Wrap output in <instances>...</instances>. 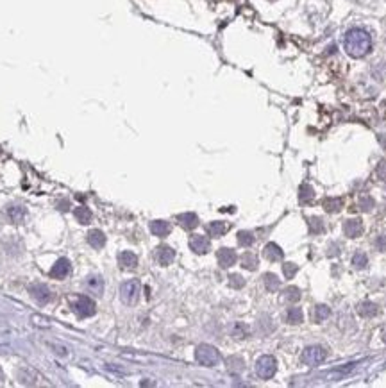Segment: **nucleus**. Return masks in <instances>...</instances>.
Segmentation results:
<instances>
[{
    "label": "nucleus",
    "mask_w": 386,
    "mask_h": 388,
    "mask_svg": "<svg viewBox=\"0 0 386 388\" xmlns=\"http://www.w3.org/2000/svg\"><path fill=\"white\" fill-rule=\"evenodd\" d=\"M140 292H142V285L136 279H129V281L122 283L120 286V299L124 300L125 304H136L140 299Z\"/></svg>",
    "instance_id": "nucleus-3"
},
{
    "label": "nucleus",
    "mask_w": 386,
    "mask_h": 388,
    "mask_svg": "<svg viewBox=\"0 0 386 388\" xmlns=\"http://www.w3.org/2000/svg\"><path fill=\"white\" fill-rule=\"evenodd\" d=\"M227 370H229L231 374H240L243 372L245 369V362L240 358V356H231V358H227Z\"/></svg>",
    "instance_id": "nucleus-23"
},
{
    "label": "nucleus",
    "mask_w": 386,
    "mask_h": 388,
    "mask_svg": "<svg viewBox=\"0 0 386 388\" xmlns=\"http://www.w3.org/2000/svg\"><path fill=\"white\" fill-rule=\"evenodd\" d=\"M343 233H345L349 238H357V236L363 233V224H361V220L357 218L347 220L345 226H343Z\"/></svg>",
    "instance_id": "nucleus-12"
},
{
    "label": "nucleus",
    "mask_w": 386,
    "mask_h": 388,
    "mask_svg": "<svg viewBox=\"0 0 386 388\" xmlns=\"http://www.w3.org/2000/svg\"><path fill=\"white\" fill-rule=\"evenodd\" d=\"M270 2H273V0H270Z\"/></svg>",
    "instance_id": "nucleus-45"
},
{
    "label": "nucleus",
    "mask_w": 386,
    "mask_h": 388,
    "mask_svg": "<svg viewBox=\"0 0 386 388\" xmlns=\"http://www.w3.org/2000/svg\"><path fill=\"white\" fill-rule=\"evenodd\" d=\"M18 381L22 384H27V386H31V384H36L38 372H36V370L31 369V367H23V369L18 370Z\"/></svg>",
    "instance_id": "nucleus-15"
},
{
    "label": "nucleus",
    "mask_w": 386,
    "mask_h": 388,
    "mask_svg": "<svg viewBox=\"0 0 386 388\" xmlns=\"http://www.w3.org/2000/svg\"><path fill=\"white\" fill-rule=\"evenodd\" d=\"M241 267L247 268V270H256L258 268V258L252 253H245L241 256Z\"/></svg>",
    "instance_id": "nucleus-27"
},
{
    "label": "nucleus",
    "mask_w": 386,
    "mask_h": 388,
    "mask_svg": "<svg viewBox=\"0 0 386 388\" xmlns=\"http://www.w3.org/2000/svg\"><path fill=\"white\" fill-rule=\"evenodd\" d=\"M382 340L386 342V327H384V329H382Z\"/></svg>",
    "instance_id": "nucleus-44"
},
{
    "label": "nucleus",
    "mask_w": 386,
    "mask_h": 388,
    "mask_svg": "<svg viewBox=\"0 0 386 388\" xmlns=\"http://www.w3.org/2000/svg\"><path fill=\"white\" fill-rule=\"evenodd\" d=\"M48 345H50L52 349H56V354H59V356L68 354V349H66L65 345H59V344H48Z\"/></svg>",
    "instance_id": "nucleus-40"
},
{
    "label": "nucleus",
    "mask_w": 386,
    "mask_h": 388,
    "mask_svg": "<svg viewBox=\"0 0 386 388\" xmlns=\"http://www.w3.org/2000/svg\"><path fill=\"white\" fill-rule=\"evenodd\" d=\"M216 260H218V265L222 268H229L236 263L238 256L233 249H227V247H222V249L216 253Z\"/></svg>",
    "instance_id": "nucleus-10"
},
{
    "label": "nucleus",
    "mask_w": 386,
    "mask_h": 388,
    "mask_svg": "<svg viewBox=\"0 0 386 388\" xmlns=\"http://www.w3.org/2000/svg\"><path fill=\"white\" fill-rule=\"evenodd\" d=\"M367 263H368V258H367V254L365 253H356L352 256V265L356 268H365L367 267Z\"/></svg>",
    "instance_id": "nucleus-33"
},
{
    "label": "nucleus",
    "mask_w": 386,
    "mask_h": 388,
    "mask_svg": "<svg viewBox=\"0 0 386 388\" xmlns=\"http://www.w3.org/2000/svg\"><path fill=\"white\" fill-rule=\"evenodd\" d=\"M88 243H90L93 249H102V247L106 245V235L99 229H91L90 233H88Z\"/></svg>",
    "instance_id": "nucleus-14"
},
{
    "label": "nucleus",
    "mask_w": 386,
    "mask_h": 388,
    "mask_svg": "<svg viewBox=\"0 0 386 388\" xmlns=\"http://www.w3.org/2000/svg\"><path fill=\"white\" fill-rule=\"evenodd\" d=\"M375 245H377L379 251H386V236H379V238L375 240Z\"/></svg>",
    "instance_id": "nucleus-42"
},
{
    "label": "nucleus",
    "mask_w": 386,
    "mask_h": 388,
    "mask_svg": "<svg viewBox=\"0 0 386 388\" xmlns=\"http://www.w3.org/2000/svg\"><path fill=\"white\" fill-rule=\"evenodd\" d=\"M170 224L164 222V220H154V222H150V231H152V235L159 236V238H164V236H168V233H170Z\"/></svg>",
    "instance_id": "nucleus-17"
},
{
    "label": "nucleus",
    "mask_w": 386,
    "mask_h": 388,
    "mask_svg": "<svg viewBox=\"0 0 386 388\" xmlns=\"http://www.w3.org/2000/svg\"><path fill=\"white\" fill-rule=\"evenodd\" d=\"M327 356V351H325L322 345H310V347L304 349L302 352V362L310 367H315L318 363H322Z\"/></svg>",
    "instance_id": "nucleus-5"
},
{
    "label": "nucleus",
    "mask_w": 386,
    "mask_h": 388,
    "mask_svg": "<svg viewBox=\"0 0 386 388\" xmlns=\"http://www.w3.org/2000/svg\"><path fill=\"white\" fill-rule=\"evenodd\" d=\"M118 265L122 268H136L138 265V256L131 251H124V253L118 254Z\"/></svg>",
    "instance_id": "nucleus-16"
},
{
    "label": "nucleus",
    "mask_w": 386,
    "mask_h": 388,
    "mask_svg": "<svg viewBox=\"0 0 386 388\" xmlns=\"http://www.w3.org/2000/svg\"><path fill=\"white\" fill-rule=\"evenodd\" d=\"M299 197H300V201H302V202H310V201H313V197H315V190L310 186V184H302V186H300V193H299Z\"/></svg>",
    "instance_id": "nucleus-32"
},
{
    "label": "nucleus",
    "mask_w": 386,
    "mask_h": 388,
    "mask_svg": "<svg viewBox=\"0 0 386 388\" xmlns=\"http://www.w3.org/2000/svg\"><path fill=\"white\" fill-rule=\"evenodd\" d=\"M247 333H249V329H247V326H243V324L238 322L233 326V337L234 338H245Z\"/></svg>",
    "instance_id": "nucleus-35"
},
{
    "label": "nucleus",
    "mask_w": 386,
    "mask_h": 388,
    "mask_svg": "<svg viewBox=\"0 0 386 388\" xmlns=\"http://www.w3.org/2000/svg\"><path fill=\"white\" fill-rule=\"evenodd\" d=\"M73 215H75V218L79 220L80 224H90L91 222V211H90V208H86V206H79V208H75Z\"/></svg>",
    "instance_id": "nucleus-25"
},
{
    "label": "nucleus",
    "mask_w": 386,
    "mask_h": 388,
    "mask_svg": "<svg viewBox=\"0 0 386 388\" xmlns=\"http://www.w3.org/2000/svg\"><path fill=\"white\" fill-rule=\"evenodd\" d=\"M283 270H284V275H286L288 279H292L293 275L297 274V270H299V267H297L295 263H284Z\"/></svg>",
    "instance_id": "nucleus-38"
},
{
    "label": "nucleus",
    "mask_w": 386,
    "mask_h": 388,
    "mask_svg": "<svg viewBox=\"0 0 386 388\" xmlns=\"http://www.w3.org/2000/svg\"><path fill=\"white\" fill-rule=\"evenodd\" d=\"M4 383V372H2V369H0V384Z\"/></svg>",
    "instance_id": "nucleus-43"
},
{
    "label": "nucleus",
    "mask_w": 386,
    "mask_h": 388,
    "mask_svg": "<svg viewBox=\"0 0 386 388\" xmlns=\"http://www.w3.org/2000/svg\"><path fill=\"white\" fill-rule=\"evenodd\" d=\"M29 293L40 306H45V304L50 302V299H52L50 290H48V286L43 285V283H36V285H33L29 288Z\"/></svg>",
    "instance_id": "nucleus-7"
},
{
    "label": "nucleus",
    "mask_w": 386,
    "mask_h": 388,
    "mask_svg": "<svg viewBox=\"0 0 386 388\" xmlns=\"http://www.w3.org/2000/svg\"><path fill=\"white\" fill-rule=\"evenodd\" d=\"M375 174H377L379 179L386 181V161H381L377 165V170H375Z\"/></svg>",
    "instance_id": "nucleus-39"
},
{
    "label": "nucleus",
    "mask_w": 386,
    "mask_h": 388,
    "mask_svg": "<svg viewBox=\"0 0 386 388\" xmlns=\"http://www.w3.org/2000/svg\"><path fill=\"white\" fill-rule=\"evenodd\" d=\"M372 208H374V199H372L370 195H361L360 197V209H363V211H370Z\"/></svg>",
    "instance_id": "nucleus-34"
},
{
    "label": "nucleus",
    "mask_w": 386,
    "mask_h": 388,
    "mask_svg": "<svg viewBox=\"0 0 386 388\" xmlns=\"http://www.w3.org/2000/svg\"><path fill=\"white\" fill-rule=\"evenodd\" d=\"M195 359H197L201 365L204 367H215L220 363V359H222V356H220V352L216 351L213 345L209 344H201L197 349H195Z\"/></svg>",
    "instance_id": "nucleus-2"
},
{
    "label": "nucleus",
    "mask_w": 386,
    "mask_h": 388,
    "mask_svg": "<svg viewBox=\"0 0 386 388\" xmlns=\"http://www.w3.org/2000/svg\"><path fill=\"white\" fill-rule=\"evenodd\" d=\"M283 299L288 300V302H297V300L300 299V290L297 288V286H288V288L284 290Z\"/></svg>",
    "instance_id": "nucleus-28"
},
{
    "label": "nucleus",
    "mask_w": 386,
    "mask_h": 388,
    "mask_svg": "<svg viewBox=\"0 0 386 388\" xmlns=\"http://www.w3.org/2000/svg\"><path fill=\"white\" fill-rule=\"evenodd\" d=\"M70 272H72V263H70L66 258H59L54 267H52L50 275L54 279H65L70 275Z\"/></svg>",
    "instance_id": "nucleus-9"
},
{
    "label": "nucleus",
    "mask_w": 386,
    "mask_h": 388,
    "mask_svg": "<svg viewBox=\"0 0 386 388\" xmlns=\"http://www.w3.org/2000/svg\"><path fill=\"white\" fill-rule=\"evenodd\" d=\"M238 243L241 247H251L254 243V235H252L251 231H240L238 233Z\"/></svg>",
    "instance_id": "nucleus-29"
},
{
    "label": "nucleus",
    "mask_w": 386,
    "mask_h": 388,
    "mask_svg": "<svg viewBox=\"0 0 386 388\" xmlns=\"http://www.w3.org/2000/svg\"><path fill=\"white\" fill-rule=\"evenodd\" d=\"M357 313L365 319H370V317L377 315V304L372 302V300H363V302L357 304Z\"/></svg>",
    "instance_id": "nucleus-18"
},
{
    "label": "nucleus",
    "mask_w": 386,
    "mask_h": 388,
    "mask_svg": "<svg viewBox=\"0 0 386 388\" xmlns=\"http://www.w3.org/2000/svg\"><path fill=\"white\" fill-rule=\"evenodd\" d=\"M275 370H277V362L272 356L265 354L256 362V374H258L261 379H270V377L275 374Z\"/></svg>",
    "instance_id": "nucleus-4"
},
{
    "label": "nucleus",
    "mask_w": 386,
    "mask_h": 388,
    "mask_svg": "<svg viewBox=\"0 0 386 388\" xmlns=\"http://www.w3.org/2000/svg\"><path fill=\"white\" fill-rule=\"evenodd\" d=\"M329 315H331V310H329L327 306H324V304H320V306L315 308L313 317H315V320H317V322H324V320L327 319Z\"/></svg>",
    "instance_id": "nucleus-31"
},
{
    "label": "nucleus",
    "mask_w": 386,
    "mask_h": 388,
    "mask_svg": "<svg viewBox=\"0 0 386 388\" xmlns=\"http://www.w3.org/2000/svg\"><path fill=\"white\" fill-rule=\"evenodd\" d=\"M263 254H265V258L270 261H279L283 260L284 256V253L281 251V247L277 245V243H268V245L265 247V251H263Z\"/></svg>",
    "instance_id": "nucleus-21"
},
{
    "label": "nucleus",
    "mask_w": 386,
    "mask_h": 388,
    "mask_svg": "<svg viewBox=\"0 0 386 388\" xmlns=\"http://www.w3.org/2000/svg\"><path fill=\"white\" fill-rule=\"evenodd\" d=\"M263 281H265V288L268 290V292H277L281 286V281L275 274H265Z\"/></svg>",
    "instance_id": "nucleus-26"
},
{
    "label": "nucleus",
    "mask_w": 386,
    "mask_h": 388,
    "mask_svg": "<svg viewBox=\"0 0 386 388\" xmlns=\"http://www.w3.org/2000/svg\"><path fill=\"white\" fill-rule=\"evenodd\" d=\"M8 216L11 218V222L22 224V222H25V218H27V211H25L23 206H9Z\"/></svg>",
    "instance_id": "nucleus-19"
},
{
    "label": "nucleus",
    "mask_w": 386,
    "mask_h": 388,
    "mask_svg": "<svg viewBox=\"0 0 386 388\" xmlns=\"http://www.w3.org/2000/svg\"><path fill=\"white\" fill-rule=\"evenodd\" d=\"M86 290L90 293H93V295L100 297L104 293V281L100 275H90V278L86 279Z\"/></svg>",
    "instance_id": "nucleus-13"
},
{
    "label": "nucleus",
    "mask_w": 386,
    "mask_h": 388,
    "mask_svg": "<svg viewBox=\"0 0 386 388\" xmlns=\"http://www.w3.org/2000/svg\"><path fill=\"white\" fill-rule=\"evenodd\" d=\"M73 312L79 317H93L95 312H97V306H95V300L90 299L88 295H80L77 297V300L73 302Z\"/></svg>",
    "instance_id": "nucleus-6"
},
{
    "label": "nucleus",
    "mask_w": 386,
    "mask_h": 388,
    "mask_svg": "<svg viewBox=\"0 0 386 388\" xmlns=\"http://www.w3.org/2000/svg\"><path fill=\"white\" fill-rule=\"evenodd\" d=\"M343 47L350 58H365L372 48V38L363 29H350L343 38Z\"/></svg>",
    "instance_id": "nucleus-1"
},
{
    "label": "nucleus",
    "mask_w": 386,
    "mask_h": 388,
    "mask_svg": "<svg viewBox=\"0 0 386 388\" xmlns=\"http://www.w3.org/2000/svg\"><path fill=\"white\" fill-rule=\"evenodd\" d=\"M189 249L197 254H206L209 249H211V242H209L208 236L193 235L191 238H189Z\"/></svg>",
    "instance_id": "nucleus-8"
},
{
    "label": "nucleus",
    "mask_w": 386,
    "mask_h": 388,
    "mask_svg": "<svg viewBox=\"0 0 386 388\" xmlns=\"http://www.w3.org/2000/svg\"><path fill=\"white\" fill-rule=\"evenodd\" d=\"M33 322L36 324V326H41V327H48V322L45 317H38V315H33Z\"/></svg>",
    "instance_id": "nucleus-41"
},
{
    "label": "nucleus",
    "mask_w": 386,
    "mask_h": 388,
    "mask_svg": "<svg viewBox=\"0 0 386 388\" xmlns=\"http://www.w3.org/2000/svg\"><path fill=\"white\" fill-rule=\"evenodd\" d=\"M342 206H343V201L342 199H325L324 201V208H325V211H329V213H336V211H340L342 209Z\"/></svg>",
    "instance_id": "nucleus-30"
},
{
    "label": "nucleus",
    "mask_w": 386,
    "mask_h": 388,
    "mask_svg": "<svg viewBox=\"0 0 386 388\" xmlns=\"http://www.w3.org/2000/svg\"><path fill=\"white\" fill-rule=\"evenodd\" d=\"M229 229H231V226H229L227 222H211V224L208 226L209 235H211V236H216V238H218V236H224Z\"/></svg>",
    "instance_id": "nucleus-22"
},
{
    "label": "nucleus",
    "mask_w": 386,
    "mask_h": 388,
    "mask_svg": "<svg viewBox=\"0 0 386 388\" xmlns=\"http://www.w3.org/2000/svg\"><path fill=\"white\" fill-rule=\"evenodd\" d=\"M229 285L233 286V288L240 290V288H243V285H245V279L241 278L240 274H231V275H229Z\"/></svg>",
    "instance_id": "nucleus-36"
},
{
    "label": "nucleus",
    "mask_w": 386,
    "mask_h": 388,
    "mask_svg": "<svg viewBox=\"0 0 386 388\" xmlns=\"http://www.w3.org/2000/svg\"><path fill=\"white\" fill-rule=\"evenodd\" d=\"M286 320L288 324H300L304 320V313L300 308H290L286 313Z\"/></svg>",
    "instance_id": "nucleus-24"
},
{
    "label": "nucleus",
    "mask_w": 386,
    "mask_h": 388,
    "mask_svg": "<svg viewBox=\"0 0 386 388\" xmlns=\"http://www.w3.org/2000/svg\"><path fill=\"white\" fill-rule=\"evenodd\" d=\"M310 226H311V233H324V224H322L320 218H317V216H311L310 218Z\"/></svg>",
    "instance_id": "nucleus-37"
},
{
    "label": "nucleus",
    "mask_w": 386,
    "mask_h": 388,
    "mask_svg": "<svg viewBox=\"0 0 386 388\" xmlns=\"http://www.w3.org/2000/svg\"><path fill=\"white\" fill-rule=\"evenodd\" d=\"M156 260H157V263H159V265H163V267H168V265H170L172 261L175 260V251L172 249V247H168V245L157 247Z\"/></svg>",
    "instance_id": "nucleus-11"
},
{
    "label": "nucleus",
    "mask_w": 386,
    "mask_h": 388,
    "mask_svg": "<svg viewBox=\"0 0 386 388\" xmlns=\"http://www.w3.org/2000/svg\"><path fill=\"white\" fill-rule=\"evenodd\" d=\"M177 220L184 229H195L199 226V216L195 213H182L177 216Z\"/></svg>",
    "instance_id": "nucleus-20"
}]
</instances>
